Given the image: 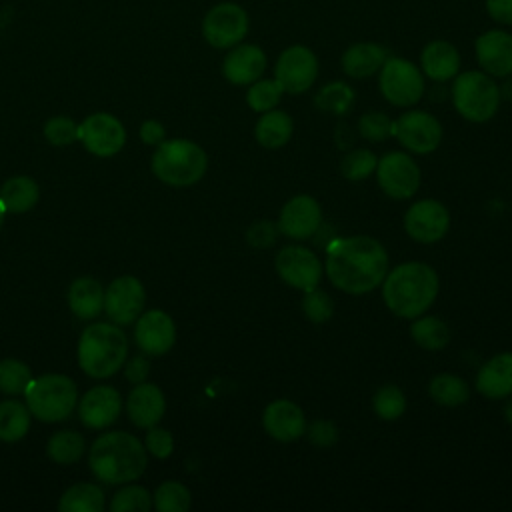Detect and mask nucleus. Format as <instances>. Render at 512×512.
<instances>
[{"label":"nucleus","mask_w":512,"mask_h":512,"mask_svg":"<svg viewBox=\"0 0 512 512\" xmlns=\"http://www.w3.org/2000/svg\"><path fill=\"white\" fill-rule=\"evenodd\" d=\"M84 452V438L74 430H58L46 444V454L52 462L68 466L80 460Z\"/></svg>","instance_id":"35"},{"label":"nucleus","mask_w":512,"mask_h":512,"mask_svg":"<svg viewBox=\"0 0 512 512\" xmlns=\"http://www.w3.org/2000/svg\"><path fill=\"white\" fill-rule=\"evenodd\" d=\"M376 182L380 190L392 200L412 198L422 184V170L410 152L392 150L378 158Z\"/></svg>","instance_id":"11"},{"label":"nucleus","mask_w":512,"mask_h":512,"mask_svg":"<svg viewBox=\"0 0 512 512\" xmlns=\"http://www.w3.org/2000/svg\"><path fill=\"white\" fill-rule=\"evenodd\" d=\"M250 32V14L244 6L232 0L210 6L200 22V34L208 46L228 50L246 40Z\"/></svg>","instance_id":"9"},{"label":"nucleus","mask_w":512,"mask_h":512,"mask_svg":"<svg viewBox=\"0 0 512 512\" xmlns=\"http://www.w3.org/2000/svg\"><path fill=\"white\" fill-rule=\"evenodd\" d=\"M138 136L144 144H152V146H158L164 136H166V130L164 126L158 122V120H144L140 124V130H138Z\"/></svg>","instance_id":"50"},{"label":"nucleus","mask_w":512,"mask_h":512,"mask_svg":"<svg viewBox=\"0 0 512 512\" xmlns=\"http://www.w3.org/2000/svg\"><path fill=\"white\" fill-rule=\"evenodd\" d=\"M428 394L444 408H458L470 400V384L458 374L442 372L430 380Z\"/></svg>","instance_id":"31"},{"label":"nucleus","mask_w":512,"mask_h":512,"mask_svg":"<svg viewBox=\"0 0 512 512\" xmlns=\"http://www.w3.org/2000/svg\"><path fill=\"white\" fill-rule=\"evenodd\" d=\"M504 80H506V82L500 86V94H502V100H504V98L512 100V74H510V76H506Z\"/></svg>","instance_id":"51"},{"label":"nucleus","mask_w":512,"mask_h":512,"mask_svg":"<svg viewBox=\"0 0 512 512\" xmlns=\"http://www.w3.org/2000/svg\"><path fill=\"white\" fill-rule=\"evenodd\" d=\"M122 410V398L112 386L90 388L78 406V416L86 428H106L110 426Z\"/></svg>","instance_id":"23"},{"label":"nucleus","mask_w":512,"mask_h":512,"mask_svg":"<svg viewBox=\"0 0 512 512\" xmlns=\"http://www.w3.org/2000/svg\"><path fill=\"white\" fill-rule=\"evenodd\" d=\"M128 356L126 334L108 322H96L84 328L78 340V364L92 378L116 374Z\"/></svg>","instance_id":"4"},{"label":"nucleus","mask_w":512,"mask_h":512,"mask_svg":"<svg viewBox=\"0 0 512 512\" xmlns=\"http://www.w3.org/2000/svg\"><path fill=\"white\" fill-rule=\"evenodd\" d=\"M474 56L478 68L492 78H506L512 74V32L502 28H488L474 40Z\"/></svg>","instance_id":"18"},{"label":"nucleus","mask_w":512,"mask_h":512,"mask_svg":"<svg viewBox=\"0 0 512 512\" xmlns=\"http://www.w3.org/2000/svg\"><path fill=\"white\" fill-rule=\"evenodd\" d=\"M126 412L132 424L138 428L156 426L166 412L164 392L156 384H148V382L136 384L128 394Z\"/></svg>","instance_id":"26"},{"label":"nucleus","mask_w":512,"mask_h":512,"mask_svg":"<svg viewBox=\"0 0 512 512\" xmlns=\"http://www.w3.org/2000/svg\"><path fill=\"white\" fill-rule=\"evenodd\" d=\"M150 168L154 176L168 186H192L204 178L208 156L200 144L188 138L162 140L152 154Z\"/></svg>","instance_id":"5"},{"label":"nucleus","mask_w":512,"mask_h":512,"mask_svg":"<svg viewBox=\"0 0 512 512\" xmlns=\"http://www.w3.org/2000/svg\"><path fill=\"white\" fill-rule=\"evenodd\" d=\"M450 100L454 110L472 124H484L492 120L502 104V94L496 78L486 72L466 70L452 78Z\"/></svg>","instance_id":"6"},{"label":"nucleus","mask_w":512,"mask_h":512,"mask_svg":"<svg viewBox=\"0 0 512 512\" xmlns=\"http://www.w3.org/2000/svg\"><path fill=\"white\" fill-rule=\"evenodd\" d=\"M304 436L308 438V442L320 450L332 448L338 442V428L332 420H314L312 424H306V432Z\"/></svg>","instance_id":"45"},{"label":"nucleus","mask_w":512,"mask_h":512,"mask_svg":"<svg viewBox=\"0 0 512 512\" xmlns=\"http://www.w3.org/2000/svg\"><path fill=\"white\" fill-rule=\"evenodd\" d=\"M376 164L378 156L370 148H354L342 158L340 172L350 182H362L376 172Z\"/></svg>","instance_id":"39"},{"label":"nucleus","mask_w":512,"mask_h":512,"mask_svg":"<svg viewBox=\"0 0 512 512\" xmlns=\"http://www.w3.org/2000/svg\"><path fill=\"white\" fill-rule=\"evenodd\" d=\"M504 418L508 420V424L512 426V396H508V402L504 406Z\"/></svg>","instance_id":"52"},{"label":"nucleus","mask_w":512,"mask_h":512,"mask_svg":"<svg viewBox=\"0 0 512 512\" xmlns=\"http://www.w3.org/2000/svg\"><path fill=\"white\" fill-rule=\"evenodd\" d=\"M146 292L136 276H118L104 292V310L114 324H132L142 314Z\"/></svg>","instance_id":"17"},{"label":"nucleus","mask_w":512,"mask_h":512,"mask_svg":"<svg viewBox=\"0 0 512 512\" xmlns=\"http://www.w3.org/2000/svg\"><path fill=\"white\" fill-rule=\"evenodd\" d=\"M276 224L280 234H284L286 238H312L322 226V206L310 194H296L280 208Z\"/></svg>","instance_id":"16"},{"label":"nucleus","mask_w":512,"mask_h":512,"mask_svg":"<svg viewBox=\"0 0 512 512\" xmlns=\"http://www.w3.org/2000/svg\"><path fill=\"white\" fill-rule=\"evenodd\" d=\"M378 88L388 104L410 108L422 100L426 82L418 64L390 54L378 72Z\"/></svg>","instance_id":"8"},{"label":"nucleus","mask_w":512,"mask_h":512,"mask_svg":"<svg viewBox=\"0 0 512 512\" xmlns=\"http://www.w3.org/2000/svg\"><path fill=\"white\" fill-rule=\"evenodd\" d=\"M92 474L106 484H126L144 474L148 458L144 444L128 432H106L90 448Z\"/></svg>","instance_id":"3"},{"label":"nucleus","mask_w":512,"mask_h":512,"mask_svg":"<svg viewBox=\"0 0 512 512\" xmlns=\"http://www.w3.org/2000/svg\"><path fill=\"white\" fill-rule=\"evenodd\" d=\"M68 306L80 320H92L104 310V290L96 278H76L68 288Z\"/></svg>","instance_id":"28"},{"label":"nucleus","mask_w":512,"mask_h":512,"mask_svg":"<svg viewBox=\"0 0 512 512\" xmlns=\"http://www.w3.org/2000/svg\"><path fill=\"white\" fill-rule=\"evenodd\" d=\"M30 382H32V372L28 364L16 358L0 360V392L18 396L26 392Z\"/></svg>","instance_id":"40"},{"label":"nucleus","mask_w":512,"mask_h":512,"mask_svg":"<svg viewBox=\"0 0 512 512\" xmlns=\"http://www.w3.org/2000/svg\"><path fill=\"white\" fill-rule=\"evenodd\" d=\"M390 258L380 240L364 234L334 238L326 248L324 274L344 294L362 296L380 288Z\"/></svg>","instance_id":"1"},{"label":"nucleus","mask_w":512,"mask_h":512,"mask_svg":"<svg viewBox=\"0 0 512 512\" xmlns=\"http://www.w3.org/2000/svg\"><path fill=\"white\" fill-rule=\"evenodd\" d=\"M24 396L30 414L42 422H60L68 418L78 402L76 384L64 374L32 378Z\"/></svg>","instance_id":"7"},{"label":"nucleus","mask_w":512,"mask_h":512,"mask_svg":"<svg viewBox=\"0 0 512 512\" xmlns=\"http://www.w3.org/2000/svg\"><path fill=\"white\" fill-rule=\"evenodd\" d=\"M44 136L52 146H70L78 140V124L70 116H54L46 120Z\"/></svg>","instance_id":"44"},{"label":"nucleus","mask_w":512,"mask_h":512,"mask_svg":"<svg viewBox=\"0 0 512 512\" xmlns=\"http://www.w3.org/2000/svg\"><path fill=\"white\" fill-rule=\"evenodd\" d=\"M280 234L278 224L270 220H256L246 230V242L254 248H268L276 242V236Z\"/></svg>","instance_id":"46"},{"label":"nucleus","mask_w":512,"mask_h":512,"mask_svg":"<svg viewBox=\"0 0 512 512\" xmlns=\"http://www.w3.org/2000/svg\"><path fill=\"white\" fill-rule=\"evenodd\" d=\"M386 308L404 320H414L430 310L440 292V276L426 262H402L388 270L382 284Z\"/></svg>","instance_id":"2"},{"label":"nucleus","mask_w":512,"mask_h":512,"mask_svg":"<svg viewBox=\"0 0 512 512\" xmlns=\"http://www.w3.org/2000/svg\"><path fill=\"white\" fill-rule=\"evenodd\" d=\"M274 270L284 284L300 292L318 288L324 276L322 260L310 248L300 244H288L280 248L274 256Z\"/></svg>","instance_id":"12"},{"label":"nucleus","mask_w":512,"mask_h":512,"mask_svg":"<svg viewBox=\"0 0 512 512\" xmlns=\"http://www.w3.org/2000/svg\"><path fill=\"white\" fill-rule=\"evenodd\" d=\"M246 104L252 112H268L272 108H278L284 92L280 84L274 78H258L256 82L246 86Z\"/></svg>","instance_id":"37"},{"label":"nucleus","mask_w":512,"mask_h":512,"mask_svg":"<svg viewBox=\"0 0 512 512\" xmlns=\"http://www.w3.org/2000/svg\"><path fill=\"white\" fill-rule=\"evenodd\" d=\"M62 512H102L104 510V492L92 482H78L70 486L58 502Z\"/></svg>","instance_id":"33"},{"label":"nucleus","mask_w":512,"mask_h":512,"mask_svg":"<svg viewBox=\"0 0 512 512\" xmlns=\"http://www.w3.org/2000/svg\"><path fill=\"white\" fill-rule=\"evenodd\" d=\"M486 14L500 26H512V0H484Z\"/></svg>","instance_id":"48"},{"label":"nucleus","mask_w":512,"mask_h":512,"mask_svg":"<svg viewBox=\"0 0 512 512\" xmlns=\"http://www.w3.org/2000/svg\"><path fill=\"white\" fill-rule=\"evenodd\" d=\"M190 504H192V494L178 480L162 482L152 496V506L158 512H186Z\"/></svg>","instance_id":"38"},{"label":"nucleus","mask_w":512,"mask_h":512,"mask_svg":"<svg viewBox=\"0 0 512 512\" xmlns=\"http://www.w3.org/2000/svg\"><path fill=\"white\" fill-rule=\"evenodd\" d=\"M410 336L416 342V346H420L422 350L438 352L448 346L452 332H450V326L442 318L422 314L412 320Z\"/></svg>","instance_id":"30"},{"label":"nucleus","mask_w":512,"mask_h":512,"mask_svg":"<svg viewBox=\"0 0 512 512\" xmlns=\"http://www.w3.org/2000/svg\"><path fill=\"white\" fill-rule=\"evenodd\" d=\"M152 508V494L142 486H126L118 490L110 502L112 512H148Z\"/></svg>","instance_id":"42"},{"label":"nucleus","mask_w":512,"mask_h":512,"mask_svg":"<svg viewBox=\"0 0 512 512\" xmlns=\"http://www.w3.org/2000/svg\"><path fill=\"white\" fill-rule=\"evenodd\" d=\"M306 416L304 410L288 400V398H278L266 404L262 412V426L264 432L274 438L276 442H294L304 436L306 432Z\"/></svg>","instance_id":"20"},{"label":"nucleus","mask_w":512,"mask_h":512,"mask_svg":"<svg viewBox=\"0 0 512 512\" xmlns=\"http://www.w3.org/2000/svg\"><path fill=\"white\" fill-rule=\"evenodd\" d=\"M396 122L378 110H368L358 118V134L368 142H384L394 136Z\"/></svg>","instance_id":"41"},{"label":"nucleus","mask_w":512,"mask_h":512,"mask_svg":"<svg viewBox=\"0 0 512 512\" xmlns=\"http://www.w3.org/2000/svg\"><path fill=\"white\" fill-rule=\"evenodd\" d=\"M394 136L410 154H432L440 148L444 128L440 120L426 110H406L396 120Z\"/></svg>","instance_id":"13"},{"label":"nucleus","mask_w":512,"mask_h":512,"mask_svg":"<svg viewBox=\"0 0 512 512\" xmlns=\"http://www.w3.org/2000/svg\"><path fill=\"white\" fill-rule=\"evenodd\" d=\"M144 446L154 458L162 460V458H168L174 452V438L168 430L150 426V430L146 434V440H144Z\"/></svg>","instance_id":"47"},{"label":"nucleus","mask_w":512,"mask_h":512,"mask_svg":"<svg viewBox=\"0 0 512 512\" xmlns=\"http://www.w3.org/2000/svg\"><path fill=\"white\" fill-rule=\"evenodd\" d=\"M4 216H6V208H4V204H2V200H0V228H2V224H4Z\"/></svg>","instance_id":"53"},{"label":"nucleus","mask_w":512,"mask_h":512,"mask_svg":"<svg viewBox=\"0 0 512 512\" xmlns=\"http://www.w3.org/2000/svg\"><path fill=\"white\" fill-rule=\"evenodd\" d=\"M30 428V410L18 400L0 402V440L16 442L26 436Z\"/></svg>","instance_id":"34"},{"label":"nucleus","mask_w":512,"mask_h":512,"mask_svg":"<svg viewBox=\"0 0 512 512\" xmlns=\"http://www.w3.org/2000/svg\"><path fill=\"white\" fill-rule=\"evenodd\" d=\"M356 102V92L354 88L344 82V80H332L326 82L324 86H320L314 94V106L324 112V114H332V116H344L352 110Z\"/></svg>","instance_id":"32"},{"label":"nucleus","mask_w":512,"mask_h":512,"mask_svg":"<svg viewBox=\"0 0 512 512\" xmlns=\"http://www.w3.org/2000/svg\"><path fill=\"white\" fill-rule=\"evenodd\" d=\"M78 140L84 148L96 156L108 158L122 150L126 142V130L122 122L108 112H94L78 124Z\"/></svg>","instance_id":"15"},{"label":"nucleus","mask_w":512,"mask_h":512,"mask_svg":"<svg viewBox=\"0 0 512 512\" xmlns=\"http://www.w3.org/2000/svg\"><path fill=\"white\" fill-rule=\"evenodd\" d=\"M476 390L488 400L512 396V352L490 356L476 374Z\"/></svg>","instance_id":"25"},{"label":"nucleus","mask_w":512,"mask_h":512,"mask_svg":"<svg viewBox=\"0 0 512 512\" xmlns=\"http://www.w3.org/2000/svg\"><path fill=\"white\" fill-rule=\"evenodd\" d=\"M150 372V362L142 356V354H136L128 360L126 368H124V376L132 382V384H140V382H146V376Z\"/></svg>","instance_id":"49"},{"label":"nucleus","mask_w":512,"mask_h":512,"mask_svg":"<svg viewBox=\"0 0 512 512\" xmlns=\"http://www.w3.org/2000/svg\"><path fill=\"white\" fill-rule=\"evenodd\" d=\"M302 312L312 324H324L334 314V300L328 292L314 288L302 296Z\"/></svg>","instance_id":"43"},{"label":"nucleus","mask_w":512,"mask_h":512,"mask_svg":"<svg viewBox=\"0 0 512 512\" xmlns=\"http://www.w3.org/2000/svg\"><path fill=\"white\" fill-rule=\"evenodd\" d=\"M38 196V184L30 176H12L0 188V200L6 212L14 214H24L32 210L38 202Z\"/></svg>","instance_id":"29"},{"label":"nucleus","mask_w":512,"mask_h":512,"mask_svg":"<svg viewBox=\"0 0 512 512\" xmlns=\"http://www.w3.org/2000/svg\"><path fill=\"white\" fill-rule=\"evenodd\" d=\"M294 134V120L288 112L272 108L262 112L254 124V138L266 150H278L290 142Z\"/></svg>","instance_id":"27"},{"label":"nucleus","mask_w":512,"mask_h":512,"mask_svg":"<svg viewBox=\"0 0 512 512\" xmlns=\"http://www.w3.org/2000/svg\"><path fill=\"white\" fill-rule=\"evenodd\" d=\"M404 230L418 244H436L450 230V212L436 198L418 200L404 212Z\"/></svg>","instance_id":"14"},{"label":"nucleus","mask_w":512,"mask_h":512,"mask_svg":"<svg viewBox=\"0 0 512 512\" xmlns=\"http://www.w3.org/2000/svg\"><path fill=\"white\" fill-rule=\"evenodd\" d=\"M318 72L320 64L314 50L304 44H290L278 54L272 78L280 84L284 94L298 96L314 86Z\"/></svg>","instance_id":"10"},{"label":"nucleus","mask_w":512,"mask_h":512,"mask_svg":"<svg viewBox=\"0 0 512 512\" xmlns=\"http://www.w3.org/2000/svg\"><path fill=\"white\" fill-rule=\"evenodd\" d=\"M134 338L138 348L148 356H162L170 352L176 342L174 320L162 310H148L136 318Z\"/></svg>","instance_id":"21"},{"label":"nucleus","mask_w":512,"mask_h":512,"mask_svg":"<svg viewBox=\"0 0 512 512\" xmlns=\"http://www.w3.org/2000/svg\"><path fill=\"white\" fill-rule=\"evenodd\" d=\"M418 66L424 78L436 84L452 82V78L460 72V66H462L460 50L450 40H440V38L430 40L420 50Z\"/></svg>","instance_id":"22"},{"label":"nucleus","mask_w":512,"mask_h":512,"mask_svg":"<svg viewBox=\"0 0 512 512\" xmlns=\"http://www.w3.org/2000/svg\"><path fill=\"white\" fill-rule=\"evenodd\" d=\"M408 408V398L404 390L396 384H384L372 396V410L384 422H396L404 416Z\"/></svg>","instance_id":"36"},{"label":"nucleus","mask_w":512,"mask_h":512,"mask_svg":"<svg viewBox=\"0 0 512 512\" xmlns=\"http://www.w3.org/2000/svg\"><path fill=\"white\" fill-rule=\"evenodd\" d=\"M268 56L264 48L252 42H240L226 50L222 58V76L232 86H248L264 76Z\"/></svg>","instance_id":"19"},{"label":"nucleus","mask_w":512,"mask_h":512,"mask_svg":"<svg viewBox=\"0 0 512 512\" xmlns=\"http://www.w3.org/2000/svg\"><path fill=\"white\" fill-rule=\"evenodd\" d=\"M390 56L388 48L380 42H354L340 56V68L348 78L366 80L380 72L382 64Z\"/></svg>","instance_id":"24"}]
</instances>
